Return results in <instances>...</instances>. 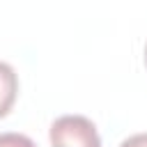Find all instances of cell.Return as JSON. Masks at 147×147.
<instances>
[{"instance_id": "6da1fadb", "label": "cell", "mask_w": 147, "mask_h": 147, "mask_svg": "<svg viewBox=\"0 0 147 147\" xmlns=\"http://www.w3.org/2000/svg\"><path fill=\"white\" fill-rule=\"evenodd\" d=\"M51 147H101L99 131L85 115H62L48 129Z\"/></svg>"}, {"instance_id": "7a4b0ae2", "label": "cell", "mask_w": 147, "mask_h": 147, "mask_svg": "<svg viewBox=\"0 0 147 147\" xmlns=\"http://www.w3.org/2000/svg\"><path fill=\"white\" fill-rule=\"evenodd\" d=\"M18 96V76L11 64L0 60V119L9 115Z\"/></svg>"}, {"instance_id": "3957f363", "label": "cell", "mask_w": 147, "mask_h": 147, "mask_svg": "<svg viewBox=\"0 0 147 147\" xmlns=\"http://www.w3.org/2000/svg\"><path fill=\"white\" fill-rule=\"evenodd\" d=\"M0 147H37L32 138H28L25 133H16V131H5L0 133Z\"/></svg>"}, {"instance_id": "277c9868", "label": "cell", "mask_w": 147, "mask_h": 147, "mask_svg": "<svg viewBox=\"0 0 147 147\" xmlns=\"http://www.w3.org/2000/svg\"><path fill=\"white\" fill-rule=\"evenodd\" d=\"M119 147H147V133H133L119 142Z\"/></svg>"}, {"instance_id": "5b68a950", "label": "cell", "mask_w": 147, "mask_h": 147, "mask_svg": "<svg viewBox=\"0 0 147 147\" xmlns=\"http://www.w3.org/2000/svg\"><path fill=\"white\" fill-rule=\"evenodd\" d=\"M145 67H147V44H145Z\"/></svg>"}]
</instances>
